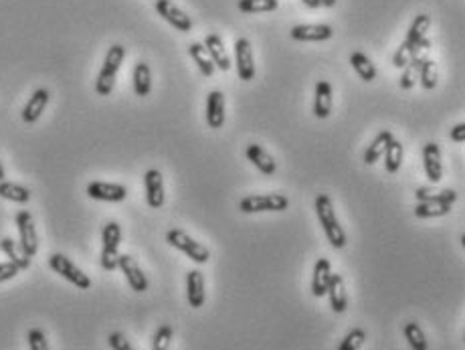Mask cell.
<instances>
[{
  "instance_id": "6da1fadb",
  "label": "cell",
  "mask_w": 465,
  "mask_h": 350,
  "mask_svg": "<svg viewBox=\"0 0 465 350\" xmlns=\"http://www.w3.org/2000/svg\"><path fill=\"white\" fill-rule=\"evenodd\" d=\"M314 209H316V215H318V221L324 229L326 239L330 241V245L334 249H342L346 247L348 243V237H346V231L342 229L338 217H336V210H334V203L328 195H318L316 203H314Z\"/></svg>"
},
{
  "instance_id": "7a4b0ae2",
  "label": "cell",
  "mask_w": 465,
  "mask_h": 350,
  "mask_svg": "<svg viewBox=\"0 0 465 350\" xmlns=\"http://www.w3.org/2000/svg\"><path fill=\"white\" fill-rule=\"evenodd\" d=\"M126 59V47L124 45H112L105 53V59H103V65H101V71L98 75V81H96V91L98 96H110L115 87V77H117V71L122 67Z\"/></svg>"
},
{
  "instance_id": "3957f363",
  "label": "cell",
  "mask_w": 465,
  "mask_h": 350,
  "mask_svg": "<svg viewBox=\"0 0 465 350\" xmlns=\"http://www.w3.org/2000/svg\"><path fill=\"white\" fill-rule=\"evenodd\" d=\"M289 207V198L282 193H268V195H249L239 201V210L245 215L253 213H283Z\"/></svg>"
},
{
  "instance_id": "277c9868",
  "label": "cell",
  "mask_w": 465,
  "mask_h": 350,
  "mask_svg": "<svg viewBox=\"0 0 465 350\" xmlns=\"http://www.w3.org/2000/svg\"><path fill=\"white\" fill-rule=\"evenodd\" d=\"M166 241H168V245H172L178 252H183L195 264H207L211 259V252L202 243H198L197 239L190 237L183 229H170L166 233Z\"/></svg>"
},
{
  "instance_id": "5b68a950",
  "label": "cell",
  "mask_w": 465,
  "mask_h": 350,
  "mask_svg": "<svg viewBox=\"0 0 465 350\" xmlns=\"http://www.w3.org/2000/svg\"><path fill=\"white\" fill-rule=\"evenodd\" d=\"M101 267L105 271H113L117 269V259H120V243H122V227L115 223V221H110V223L103 227L101 231Z\"/></svg>"
},
{
  "instance_id": "8992f818",
  "label": "cell",
  "mask_w": 465,
  "mask_h": 350,
  "mask_svg": "<svg viewBox=\"0 0 465 350\" xmlns=\"http://www.w3.org/2000/svg\"><path fill=\"white\" fill-rule=\"evenodd\" d=\"M49 267H51L55 273H59L63 280H67L69 283H73L77 290H89V288H91L89 276L84 273V271L75 266L69 257H65L63 253H53V255H49Z\"/></svg>"
},
{
  "instance_id": "52a82bcc",
  "label": "cell",
  "mask_w": 465,
  "mask_h": 350,
  "mask_svg": "<svg viewBox=\"0 0 465 350\" xmlns=\"http://www.w3.org/2000/svg\"><path fill=\"white\" fill-rule=\"evenodd\" d=\"M14 223L18 229V245L21 249L25 252L27 257H35L39 252V239H37V229H35V221H33V215L28 210H18L16 217H14Z\"/></svg>"
},
{
  "instance_id": "ba28073f",
  "label": "cell",
  "mask_w": 465,
  "mask_h": 350,
  "mask_svg": "<svg viewBox=\"0 0 465 350\" xmlns=\"http://www.w3.org/2000/svg\"><path fill=\"white\" fill-rule=\"evenodd\" d=\"M85 193L93 201H103V203H122L127 196V188L124 184H115V182H103L93 181L87 184Z\"/></svg>"
},
{
  "instance_id": "9c48e42d",
  "label": "cell",
  "mask_w": 465,
  "mask_h": 350,
  "mask_svg": "<svg viewBox=\"0 0 465 350\" xmlns=\"http://www.w3.org/2000/svg\"><path fill=\"white\" fill-rule=\"evenodd\" d=\"M156 13L180 33L193 30V18L183 9H178L172 0H156Z\"/></svg>"
},
{
  "instance_id": "30bf717a",
  "label": "cell",
  "mask_w": 465,
  "mask_h": 350,
  "mask_svg": "<svg viewBox=\"0 0 465 350\" xmlns=\"http://www.w3.org/2000/svg\"><path fill=\"white\" fill-rule=\"evenodd\" d=\"M117 267H120V271L126 276L127 283H130V288L134 290V292H138V294H144L146 290H148V278H146V273L142 271V267L138 266V261L132 257V255H120V259H117Z\"/></svg>"
},
{
  "instance_id": "8fae6325",
  "label": "cell",
  "mask_w": 465,
  "mask_h": 350,
  "mask_svg": "<svg viewBox=\"0 0 465 350\" xmlns=\"http://www.w3.org/2000/svg\"><path fill=\"white\" fill-rule=\"evenodd\" d=\"M144 186H146V203L150 209H162L164 207V179L158 169H150L144 174Z\"/></svg>"
},
{
  "instance_id": "7c38bea8",
  "label": "cell",
  "mask_w": 465,
  "mask_h": 350,
  "mask_svg": "<svg viewBox=\"0 0 465 350\" xmlns=\"http://www.w3.org/2000/svg\"><path fill=\"white\" fill-rule=\"evenodd\" d=\"M235 61H237V73L241 81H251L255 77V61L249 39L241 37L235 41Z\"/></svg>"
},
{
  "instance_id": "4fadbf2b",
  "label": "cell",
  "mask_w": 465,
  "mask_h": 350,
  "mask_svg": "<svg viewBox=\"0 0 465 350\" xmlns=\"http://www.w3.org/2000/svg\"><path fill=\"white\" fill-rule=\"evenodd\" d=\"M186 300L190 308H202L207 300V290H205V276L198 269H190L186 273Z\"/></svg>"
},
{
  "instance_id": "5bb4252c",
  "label": "cell",
  "mask_w": 465,
  "mask_h": 350,
  "mask_svg": "<svg viewBox=\"0 0 465 350\" xmlns=\"http://www.w3.org/2000/svg\"><path fill=\"white\" fill-rule=\"evenodd\" d=\"M49 99H51V94H49V89L47 87H39V89H35L33 91V96L28 98V101L25 103V108H23V113H21V118H23V122L25 124H35L39 118L45 112V108H47V103H49Z\"/></svg>"
},
{
  "instance_id": "9a60e30c",
  "label": "cell",
  "mask_w": 465,
  "mask_h": 350,
  "mask_svg": "<svg viewBox=\"0 0 465 350\" xmlns=\"http://www.w3.org/2000/svg\"><path fill=\"white\" fill-rule=\"evenodd\" d=\"M423 166L427 179L439 184L443 179V162H441V150L435 142H427L423 146Z\"/></svg>"
},
{
  "instance_id": "2e32d148",
  "label": "cell",
  "mask_w": 465,
  "mask_h": 350,
  "mask_svg": "<svg viewBox=\"0 0 465 350\" xmlns=\"http://www.w3.org/2000/svg\"><path fill=\"white\" fill-rule=\"evenodd\" d=\"M326 295L330 298V308L334 314H344L346 312V308H348V292H346L344 278L340 273H332Z\"/></svg>"
},
{
  "instance_id": "e0dca14e",
  "label": "cell",
  "mask_w": 465,
  "mask_h": 350,
  "mask_svg": "<svg viewBox=\"0 0 465 350\" xmlns=\"http://www.w3.org/2000/svg\"><path fill=\"white\" fill-rule=\"evenodd\" d=\"M207 124L212 130H219L225 124V94L212 89L207 98Z\"/></svg>"
},
{
  "instance_id": "ac0fdd59",
  "label": "cell",
  "mask_w": 465,
  "mask_h": 350,
  "mask_svg": "<svg viewBox=\"0 0 465 350\" xmlns=\"http://www.w3.org/2000/svg\"><path fill=\"white\" fill-rule=\"evenodd\" d=\"M334 30L330 25H296L292 28V39L294 41L320 43L332 39Z\"/></svg>"
},
{
  "instance_id": "d6986e66",
  "label": "cell",
  "mask_w": 465,
  "mask_h": 350,
  "mask_svg": "<svg viewBox=\"0 0 465 350\" xmlns=\"http://www.w3.org/2000/svg\"><path fill=\"white\" fill-rule=\"evenodd\" d=\"M245 156H247V160H249L261 174H268V176L275 174L277 164H275L273 156L269 154L265 148H261L259 144H249L247 150H245Z\"/></svg>"
},
{
  "instance_id": "ffe728a7",
  "label": "cell",
  "mask_w": 465,
  "mask_h": 350,
  "mask_svg": "<svg viewBox=\"0 0 465 350\" xmlns=\"http://www.w3.org/2000/svg\"><path fill=\"white\" fill-rule=\"evenodd\" d=\"M205 49H207V53L211 57L214 67H219L221 71L231 69V57L226 53L225 43H223V39H221L219 35H214V33L209 35V37L205 39Z\"/></svg>"
},
{
  "instance_id": "44dd1931",
  "label": "cell",
  "mask_w": 465,
  "mask_h": 350,
  "mask_svg": "<svg viewBox=\"0 0 465 350\" xmlns=\"http://www.w3.org/2000/svg\"><path fill=\"white\" fill-rule=\"evenodd\" d=\"M332 278V266L328 259H318L314 266V273H311V295L314 298H324L328 292V283Z\"/></svg>"
},
{
  "instance_id": "7402d4cb",
  "label": "cell",
  "mask_w": 465,
  "mask_h": 350,
  "mask_svg": "<svg viewBox=\"0 0 465 350\" xmlns=\"http://www.w3.org/2000/svg\"><path fill=\"white\" fill-rule=\"evenodd\" d=\"M332 85L330 81H318L314 94V115L318 120H326L332 113Z\"/></svg>"
},
{
  "instance_id": "603a6c76",
  "label": "cell",
  "mask_w": 465,
  "mask_h": 350,
  "mask_svg": "<svg viewBox=\"0 0 465 350\" xmlns=\"http://www.w3.org/2000/svg\"><path fill=\"white\" fill-rule=\"evenodd\" d=\"M132 79H134V91H136V96H140V98L150 96V91H152V71H150V65H148V63L138 61V63L134 65Z\"/></svg>"
},
{
  "instance_id": "cb8c5ba5",
  "label": "cell",
  "mask_w": 465,
  "mask_h": 350,
  "mask_svg": "<svg viewBox=\"0 0 465 350\" xmlns=\"http://www.w3.org/2000/svg\"><path fill=\"white\" fill-rule=\"evenodd\" d=\"M0 249L4 252V255L8 257V261H13L14 266L18 267L21 271L23 269H28L30 267V257L25 255V252L21 249V245L11 237H4L0 241Z\"/></svg>"
},
{
  "instance_id": "d4e9b609",
  "label": "cell",
  "mask_w": 465,
  "mask_h": 350,
  "mask_svg": "<svg viewBox=\"0 0 465 350\" xmlns=\"http://www.w3.org/2000/svg\"><path fill=\"white\" fill-rule=\"evenodd\" d=\"M384 166H386V172L389 174H395L398 172V169L403 166V156H405V150H403V144L396 140L395 136L389 140L386 148H384Z\"/></svg>"
},
{
  "instance_id": "484cf974",
  "label": "cell",
  "mask_w": 465,
  "mask_h": 350,
  "mask_svg": "<svg viewBox=\"0 0 465 350\" xmlns=\"http://www.w3.org/2000/svg\"><path fill=\"white\" fill-rule=\"evenodd\" d=\"M0 198H6L11 203H18V205H25L30 201V191L27 186L18 184V182L2 181L0 182Z\"/></svg>"
},
{
  "instance_id": "4316f807",
  "label": "cell",
  "mask_w": 465,
  "mask_h": 350,
  "mask_svg": "<svg viewBox=\"0 0 465 350\" xmlns=\"http://www.w3.org/2000/svg\"><path fill=\"white\" fill-rule=\"evenodd\" d=\"M350 65H352V69L358 73V77L362 79V81H374L377 79V67L372 65V61H370V57H367L364 53H360V51H356L350 55Z\"/></svg>"
},
{
  "instance_id": "83f0119b",
  "label": "cell",
  "mask_w": 465,
  "mask_h": 350,
  "mask_svg": "<svg viewBox=\"0 0 465 350\" xmlns=\"http://www.w3.org/2000/svg\"><path fill=\"white\" fill-rule=\"evenodd\" d=\"M188 55L193 57V61L197 63L198 71L205 75V77H212V73H214V65H212L211 57L207 53V49H205V45H200V43H193V45H188Z\"/></svg>"
},
{
  "instance_id": "f1b7e54d",
  "label": "cell",
  "mask_w": 465,
  "mask_h": 350,
  "mask_svg": "<svg viewBox=\"0 0 465 350\" xmlns=\"http://www.w3.org/2000/svg\"><path fill=\"white\" fill-rule=\"evenodd\" d=\"M391 138H393V132L382 130L381 134L368 144L367 152H364V162H367V164H374L377 160H381L382 154H384V148H386V144H389Z\"/></svg>"
},
{
  "instance_id": "f546056e",
  "label": "cell",
  "mask_w": 465,
  "mask_h": 350,
  "mask_svg": "<svg viewBox=\"0 0 465 350\" xmlns=\"http://www.w3.org/2000/svg\"><path fill=\"white\" fill-rule=\"evenodd\" d=\"M452 207L453 205H447V203H417L415 217L417 219H437V217L449 215Z\"/></svg>"
},
{
  "instance_id": "4dcf8cb0",
  "label": "cell",
  "mask_w": 465,
  "mask_h": 350,
  "mask_svg": "<svg viewBox=\"0 0 465 350\" xmlns=\"http://www.w3.org/2000/svg\"><path fill=\"white\" fill-rule=\"evenodd\" d=\"M403 334H405V340L411 346V350H429V342H427V337H425L423 328L417 322H407L405 328H403Z\"/></svg>"
},
{
  "instance_id": "1f68e13d",
  "label": "cell",
  "mask_w": 465,
  "mask_h": 350,
  "mask_svg": "<svg viewBox=\"0 0 465 350\" xmlns=\"http://www.w3.org/2000/svg\"><path fill=\"white\" fill-rule=\"evenodd\" d=\"M431 28V16L429 14H419V16H415V21L411 23L409 30H407V43H413V45H417V43L421 41L427 37V30Z\"/></svg>"
},
{
  "instance_id": "d6a6232c",
  "label": "cell",
  "mask_w": 465,
  "mask_h": 350,
  "mask_svg": "<svg viewBox=\"0 0 465 350\" xmlns=\"http://www.w3.org/2000/svg\"><path fill=\"white\" fill-rule=\"evenodd\" d=\"M419 79H421V87L431 91L437 87V79H439V69L437 63L433 59H425L419 67Z\"/></svg>"
},
{
  "instance_id": "836d02e7",
  "label": "cell",
  "mask_w": 465,
  "mask_h": 350,
  "mask_svg": "<svg viewBox=\"0 0 465 350\" xmlns=\"http://www.w3.org/2000/svg\"><path fill=\"white\" fill-rule=\"evenodd\" d=\"M241 13L245 14H259V13H273L277 11V0H239L237 2Z\"/></svg>"
},
{
  "instance_id": "e575fe53",
  "label": "cell",
  "mask_w": 465,
  "mask_h": 350,
  "mask_svg": "<svg viewBox=\"0 0 465 350\" xmlns=\"http://www.w3.org/2000/svg\"><path fill=\"white\" fill-rule=\"evenodd\" d=\"M417 201L419 203H447V205H453L457 201V193L453 188H445L437 195H431L429 188H417Z\"/></svg>"
},
{
  "instance_id": "d590c367",
  "label": "cell",
  "mask_w": 465,
  "mask_h": 350,
  "mask_svg": "<svg viewBox=\"0 0 465 350\" xmlns=\"http://www.w3.org/2000/svg\"><path fill=\"white\" fill-rule=\"evenodd\" d=\"M364 342H367V330L364 328H352L350 332H346V337L342 338L338 350H360Z\"/></svg>"
},
{
  "instance_id": "8d00e7d4",
  "label": "cell",
  "mask_w": 465,
  "mask_h": 350,
  "mask_svg": "<svg viewBox=\"0 0 465 350\" xmlns=\"http://www.w3.org/2000/svg\"><path fill=\"white\" fill-rule=\"evenodd\" d=\"M172 337H174V330L168 324H162L152 337V350H168L170 342H172Z\"/></svg>"
},
{
  "instance_id": "74e56055",
  "label": "cell",
  "mask_w": 465,
  "mask_h": 350,
  "mask_svg": "<svg viewBox=\"0 0 465 350\" xmlns=\"http://www.w3.org/2000/svg\"><path fill=\"white\" fill-rule=\"evenodd\" d=\"M413 51H415V45H413V43H401V47L396 49V53L393 55V65H395L396 69H405V67L409 65Z\"/></svg>"
},
{
  "instance_id": "f35d334b",
  "label": "cell",
  "mask_w": 465,
  "mask_h": 350,
  "mask_svg": "<svg viewBox=\"0 0 465 350\" xmlns=\"http://www.w3.org/2000/svg\"><path fill=\"white\" fill-rule=\"evenodd\" d=\"M27 340L30 350H51L49 349V342H47V337H45V332H42L41 328H30L27 334Z\"/></svg>"
},
{
  "instance_id": "ab89813d",
  "label": "cell",
  "mask_w": 465,
  "mask_h": 350,
  "mask_svg": "<svg viewBox=\"0 0 465 350\" xmlns=\"http://www.w3.org/2000/svg\"><path fill=\"white\" fill-rule=\"evenodd\" d=\"M108 342H110L112 350H136L122 332H112V334L108 337Z\"/></svg>"
},
{
  "instance_id": "60d3db41",
  "label": "cell",
  "mask_w": 465,
  "mask_h": 350,
  "mask_svg": "<svg viewBox=\"0 0 465 350\" xmlns=\"http://www.w3.org/2000/svg\"><path fill=\"white\" fill-rule=\"evenodd\" d=\"M417 67L415 65H407L405 69H403V75H401V81H398V85L403 87V89H411L413 85H415V73H417Z\"/></svg>"
},
{
  "instance_id": "b9f144b4",
  "label": "cell",
  "mask_w": 465,
  "mask_h": 350,
  "mask_svg": "<svg viewBox=\"0 0 465 350\" xmlns=\"http://www.w3.org/2000/svg\"><path fill=\"white\" fill-rule=\"evenodd\" d=\"M21 273V269L14 266L13 261H6V264H0V283L2 281H8L13 280V278H16Z\"/></svg>"
},
{
  "instance_id": "7bdbcfd3",
  "label": "cell",
  "mask_w": 465,
  "mask_h": 350,
  "mask_svg": "<svg viewBox=\"0 0 465 350\" xmlns=\"http://www.w3.org/2000/svg\"><path fill=\"white\" fill-rule=\"evenodd\" d=\"M449 138H452L453 142H457V144L465 142V124L464 122H461V124H455V126L452 128V132H449Z\"/></svg>"
},
{
  "instance_id": "ee69618b",
  "label": "cell",
  "mask_w": 465,
  "mask_h": 350,
  "mask_svg": "<svg viewBox=\"0 0 465 350\" xmlns=\"http://www.w3.org/2000/svg\"><path fill=\"white\" fill-rule=\"evenodd\" d=\"M308 9H320L322 4H320V0H302Z\"/></svg>"
},
{
  "instance_id": "f6af8a7d",
  "label": "cell",
  "mask_w": 465,
  "mask_h": 350,
  "mask_svg": "<svg viewBox=\"0 0 465 350\" xmlns=\"http://www.w3.org/2000/svg\"><path fill=\"white\" fill-rule=\"evenodd\" d=\"M320 4H322V6H326V9H334L336 0H320Z\"/></svg>"
},
{
  "instance_id": "bcb514c9",
  "label": "cell",
  "mask_w": 465,
  "mask_h": 350,
  "mask_svg": "<svg viewBox=\"0 0 465 350\" xmlns=\"http://www.w3.org/2000/svg\"><path fill=\"white\" fill-rule=\"evenodd\" d=\"M4 181V164H2V160H0V182Z\"/></svg>"
}]
</instances>
